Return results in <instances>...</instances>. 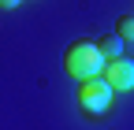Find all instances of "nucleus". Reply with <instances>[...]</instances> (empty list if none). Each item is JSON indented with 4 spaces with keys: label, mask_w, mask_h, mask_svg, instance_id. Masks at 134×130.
Returning a JSON list of instances; mask_svg holds the SVG:
<instances>
[{
    "label": "nucleus",
    "mask_w": 134,
    "mask_h": 130,
    "mask_svg": "<svg viewBox=\"0 0 134 130\" xmlns=\"http://www.w3.org/2000/svg\"><path fill=\"white\" fill-rule=\"evenodd\" d=\"M63 67H67V74H71L75 82H82V78H97L100 67H104V60H100L93 41H75V45H67V52H63Z\"/></svg>",
    "instance_id": "1"
},
{
    "label": "nucleus",
    "mask_w": 134,
    "mask_h": 130,
    "mask_svg": "<svg viewBox=\"0 0 134 130\" xmlns=\"http://www.w3.org/2000/svg\"><path fill=\"white\" fill-rule=\"evenodd\" d=\"M93 45H97V52H100V60H104V63L123 56V41L115 37V34H104V37H100V41H93Z\"/></svg>",
    "instance_id": "4"
},
{
    "label": "nucleus",
    "mask_w": 134,
    "mask_h": 130,
    "mask_svg": "<svg viewBox=\"0 0 134 130\" xmlns=\"http://www.w3.org/2000/svg\"><path fill=\"white\" fill-rule=\"evenodd\" d=\"M75 101H78V108L86 111V115H108L112 104H115V93H112V86L104 82V78L97 74V78H82L78 82Z\"/></svg>",
    "instance_id": "2"
},
{
    "label": "nucleus",
    "mask_w": 134,
    "mask_h": 130,
    "mask_svg": "<svg viewBox=\"0 0 134 130\" xmlns=\"http://www.w3.org/2000/svg\"><path fill=\"white\" fill-rule=\"evenodd\" d=\"M19 4H23V0H0V11H15Z\"/></svg>",
    "instance_id": "6"
},
{
    "label": "nucleus",
    "mask_w": 134,
    "mask_h": 130,
    "mask_svg": "<svg viewBox=\"0 0 134 130\" xmlns=\"http://www.w3.org/2000/svg\"><path fill=\"white\" fill-rule=\"evenodd\" d=\"M115 37H119L123 45H134V15H123L119 26H115Z\"/></svg>",
    "instance_id": "5"
},
{
    "label": "nucleus",
    "mask_w": 134,
    "mask_h": 130,
    "mask_svg": "<svg viewBox=\"0 0 134 130\" xmlns=\"http://www.w3.org/2000/svg\"><path fill=\"white\" fill-rule=\"evenodd\" d=\"M100 78L112 86V93H127V89H134V60H127V56L108 60L104 67H100Z\"/></svg>",
    "instance_id": "3"
}]
</instances>
